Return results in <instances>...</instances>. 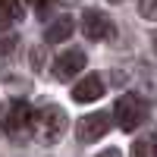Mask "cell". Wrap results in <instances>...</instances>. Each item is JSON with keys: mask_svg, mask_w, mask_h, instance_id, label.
<instances>
[{"mask_svg": "<svg viewBox=\"0 0 157 157\" xmlns=\"http://www.w3.org/2000/svg\"><path fill=\"white\" fill-rule=\"evenodd\" d=\"M0 126H3V132L10 138H19V141L35 135V107L29 101H13L6 107V113L0 116Z\"/></svg>", "mask_w": 157, "mask_h": 157, "instance_id": "1", "label": "cell"}, {"mask_svg": "<svg viewBox=\"0 0 157 157\" xmlns=\"http://www.w3.org/2000/svg\"><path fill=\"white\" fill-rule=\"evenodd\" d=\"M66 132V113L57 104H44L41 110H35V135L41 145H57Z\"/></svg>", "mask_w": 157, "mask_h": 157, "instance_id": "2", "label": "cell"}, {"mask_svg": "<svg viewBox=\"0 0 157 157\" xmlns=\"http://www.w3.org/2000/svg\"><path fill=\"white\" fill-rule=\"evenodd\" d=\"M113 116H116V126H120L123 132H135V129L145 123V116H148V104L138 94H123L116 101V107H113Z\"/></svg>", "mask_w": 157, "mask_h": 157, "instance_id": "3", "label": "cell"}, {"mask_svg": "<svg viewBox=\"0 0 157 157\" xmlns=\"http://www.w3.org/2000/svg\"><path fill=\"white\" fill-rule=\"evenodd\" d=\"M82 32L88 41H107L116 35V25L104 10H85L82 13Z\"/></svg>", "mask_w": 157, "mask_h": 157, "instance_id": "4", "label": "cell"}, {"mask_svg": "<svg viewBox=\"0 0 157 157\" xmlns=\"http://www.w3.org/2000/svg\"><path fill=\"white\" fill-rule=\"evenodd\" d=\"M110 113H104V110H98V113H88V116H82L78 120V126H75V135H78V141H85V145H91V141H98V138H104L107 135V129H110Z\"/></svg>", "mask_w": 157, "mask_h": 157, "instance_id": "5", "label": "cell"}, {"mask_svg": "<svg viewBox=\"0 0 157 157\" xmlns=\"http://www.w3.org/2000/svg\"><path fill=\"white\" fill-rule=\"evenodd\" d=\"M82 69H85V54L78 47L63 50V54L54 60V78H60V82H69V78L78 75Z\"/></svg>", "mask_w": 157, "mask_h": 157, "instance_id": "6", "label": "cell"}, {"mask_svg": "<svg viewBox=\"0 0 157 157\" xmlns=\"http://www.w3.org/2000/svg\"><path fill=\"white\" fill-rule=\"evenodd\" d=\"M104 78L98 75V72H88L82 82H78L75 88H72V101L75 104H91V101H98V98H104Z\"/></svg>", "mask_w": 157, "mask_h": 157, "instance_id": "7", "label": "cell"}, {"mask_svg": "<svg viewBox=\"0 0 157 157\" xmlns=\"http://www.w3.org/2000/svg\"><path fill=\"white\" fill-rule=\"evenodd\" d=\"M72 29H75L72 16H69V13H63V16H60L57 22H50V25H47V32H44V41H47V44H60L63 38H69V35H72Z\"/></svg>", "mask_w": 157, "mask_h": 157, "instance_id": "8", "label": "cell"}, {"mask_svg": "<svg viewBox=\"0 0 157 157\" xmlns=\"http://www.w3.org/2000/svg\"><path fill=\"white\" fill-rule=\"evenodd\" d=\"M22 19V6L19 0H0V29H10L13 22Z\"/></svg>", "mask_w": 157, "mask_h": 157, "instance_id": "9", "label": "cell"}, {"mask_svg": "<svg viewBox=\"0 0 157 157\" xmlns=\"http://www.w3.org/2000/svg\"><path fill=\"white\" fill-rule=\"evenodd\" d=\"M132 157H157V138H154V135L135 138V141H132Z\"/></svg>", "mask_w": 157, "mask_h": 157, "instance_id": "10", "label": "cell"}, {"mask_svg": "<svg viewBox=\"0 0 157 157\" xmlns=\"http://www.w3.org/2000/svg\"><path fill=\"white\" fill-rule=\"evenodd\" d=\"M138 10H141V16L157 22V0H138Z\"/></svg>", "mask_w": 157, "mask_h": 157, "instance_id": "11", "label": "cell"}, {"mask_svg": "<svg viewBox=\"0 0 157 157\" xmlns=\"http://www.w3.org/2000/svg\"><path fill=\"white\" fill-rule=\"evenodd\" d=\"M25 3H29V6H35V10H47L50 3H54V0H25Z\"/></svg>", "mask_w": 157, "mask_h": 157, "instance_id": "12", "label": "cell"}, {"mask_svg": "<svg viewBox=\"0 0 157 157\" xmlns=\"http://www.w3.org/2000/svg\"><path fill=\"white\" fill-rule=\"evenodd\" d=\"M98 157H123V154H120V151H116V148H107V151H101Z\"/></svg>", "mask_w": 157, "mask_h": 157, "instance_id": "13", "label": "cell"}, {"mask_svg": "<svg viewBox=\"0 0 157 157\" xmlns=\"http://www.w3.org/2000/svg\"><path fill=\"white\" fill-rule=\"evenodd\" d=\"M154 54H157V35H154Z\"/></svg>", "mask_w": 157, "mask_h": 157, "instance_id": "14", "label": "cell"}, {"mask_svg": "<svg viewBox=\"0 0 157 157\" xmlns=\"http://www.w3.org/2000/svg\"><path fill=\"white\" fill-rule=\"evenodd\" d=\"M110 3H123V0H110Z\"/></svg>", "mask_w": 157, "mask_h": 157, "instance_id": "15", "label": "cell"}, {"mask_svg": "<svg viewBox=\"0 0 157 157\" xmlns=\"http://www.w3.org/2000/svg\"><path fill=\"white\" fill-rule=\"evenodd\" d=\"M154 138H157V132H154Z\"/></svg>", "mask_w": 157, "mask_h": 157, "instance_id": "16", "label": "cell"}]
</instances>
